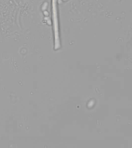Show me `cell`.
Segmentation results:
<instances>
[{"label": "cell", "instance_id": "cell-1", "mask_svg": "<svg viewBox=\"0 0 132 148\" xmlns=\"http://www.w3.org/2000/svg\"><path fill=\"white\" fill-rule=\"evenodd\" d=\"M53 5V26L54 34V48L55 50L59 49L61 47L59 33L58 18L57 0H52Z\"/></svg>", "mask_w": 132, "mask_h": 148}]
</instances>
